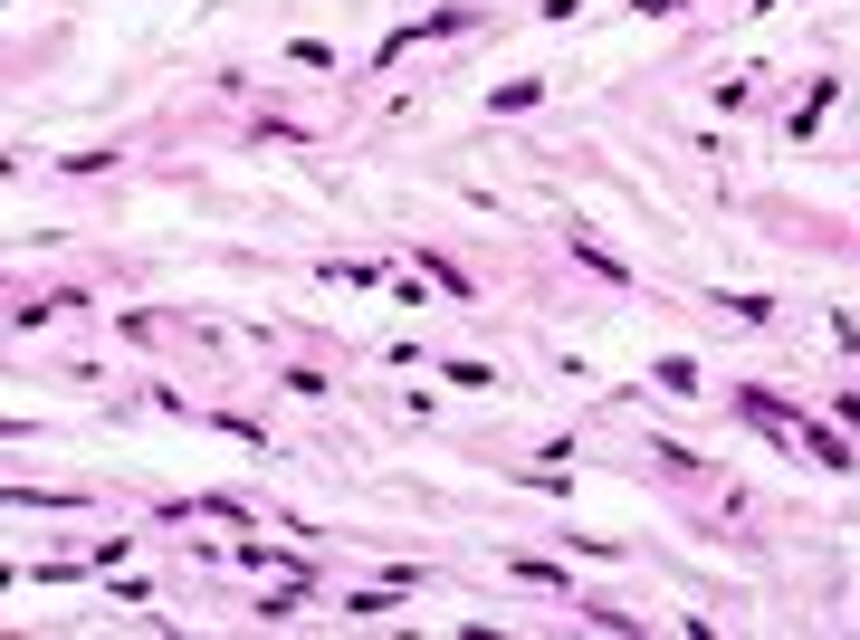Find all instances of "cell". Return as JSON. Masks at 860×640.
<instances>
[{
    "mask_svg": "<svg viewBox=\"0 0 860 640\" xmlns=\"http://www.w3.org/2000/svg\"><path fill=\"white\" fill-rule=\"evenodd\" d=\"M536 96H546V77H507V87L488 96V106H498V116H517V106H536Z\"/></svg>",
    "mask_w": 860,
    "mask_h": 640,
    "instance_id": "1",
    "label": "cell"
},
{
    "mask_svg": "<svg viewBox=\"0 0 860 640\" xmlns=\"http://www.w3.org/2000/svg\"><path fill=\"white\" fill-rule=\"evenodd\" d=\"M631 10H641V20H669V10H689V0H631Z\"/></svg>",
    "mask_w": 860,
    "mask_h": 640,
    "instance_id": "2",
    "label": "cell"
}]
</instances>
